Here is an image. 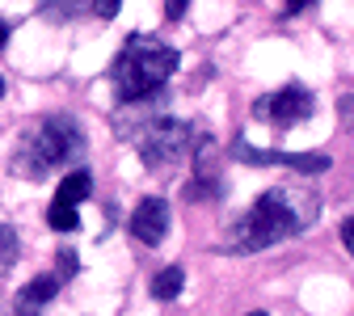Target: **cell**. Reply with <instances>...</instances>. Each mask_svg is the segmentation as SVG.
Wrapping results in <instances>:
<instances>
[{"mask_svg":"<svg viewBox=\"0 0 354 316\" xmlns=\"http://www.w3.org/2000/svg\"><path fill=\"white\" fill-rule=\"evenodd\" d=\"M0 47H9V26H5V17H0Z\"/></svg>","mask_w":354,"mask_h":316,"instance_id":"cell-18","label":"cell"},{"mask_svg":"<svg viewBox=\"0 0 354 316\" xmlns=\"http://www.w3.org/2000/svg\"><path fill=\"white\" fill-rule=\"evenodd\" d=\"M0 97H5V80H0Z\"/></svg>","mask_w":354,"mask_h":316,"instance_id":"cell-20","label":"cell"},{"mask_svg":"<svg viewBox=\"0 0 354 316\" xmlns=\"http://www.w3.org/2000/svg\"><path fill=\"white\" fill-rule=\"evenodd\" d=\"M88 190H93V177H88V169H72L64 182H59V190H55V203L76 207L80 198H88Z\"/></svg>","mask_w":354,"mask_h":316,"instance_id":"cell-10","label":"cell"},{"mask_svg":"<svg viewBox=\"0 0 354 316\" xmlns=\"http://www.w3.org/2000/svg\"><path fill=\"white\" fill-rule=\"evenodd\" d=\"M131 236L144 245H160L169 236V203L165 198H144L131 211Z\"/></svg>","mask_w":354,"mask_h":316,"instance_id":"cell-7","label":"cell"},{"mask_svg":"<svg viewBox=\"0 0 354 316\" xmlns=\"http://www.w3.org/2000/svg\"><path fill=\"white\" fill-rule=\"evenodd\" d=\"M47 160L38 156V148H34V140H21V148H17V156H13V173L17 177H30V182H38V177H47Z\"/></svg>","mask_w":354,"mask_h":316,"instance_id":"cell-9","label":"cell"},{"mask_svg":"<svg viewBox=\"0 0 354 316\" xmlns=\"http://www.w3.org/2000/svg\"><path fill=\"white\" fill-rule=\"evenodd\" d=\"M72 275H76V253L64 249V253H59V275H55V279H72Z\"/></svg>","mask_w":354,"mask_h":316,"instance_id":"cell-14","label":"cell"},{"mask_svg":"<svg viewBox=\"0 0 354 316\" xmlns=\"http://www.w3.org/2000/svg\"><path fill=\"white\" fill-rule=\"evenodd\" d=\"M236 156L245 165H287V169H299V173H325L333 165L325 152H266V148H249L245 140H236Z\"/></svg>","mask_w":354,"mask_h":316,"instance_id":"cell-6","label":"cell"},{"mask_svg":"<svg viewBox=\"0 0 354 316\" xmlns=\"http://www.w3.org/2000/svg\"><path fill=\"white\" fill-rule=\"evenodd\" d=\"M182 283H186V275L177 266H169V270H160V275L152 279V295L156 299H177L182 295Z\"/></svg>","mask_w":354,"mask_h":316,"instance_id":"cell-11","label":"cell"},{"mask_svg":"<svg viewBox=\"0 0 354 316\" xmlns=\"http://www.w3.org/2000/svg\"><path fill=\"white\" fill-rule=\"evenodd\" d=\"M182 13H186V0H165V17L169 21H177Z\"/></svg>","mask_w":354,"mask_h":316,"instance_id":"cell-16","label":"cell"},{"mask_svg":"<svg viewBox=\"0 0 354 316\" xmlns=\"http://www.w3.org/2000/svg\"><path fill=\"white\" fill-rule=\"evenodd\" d=\"M55 291H59V279H55V275H38V279H30V283L17 291V312H21V316L42 312V308L55 299Z\"/></svg>","mask_w":354,"mask_h":316,"instance_id":"cell-8","label":"cell"},{"mask_svg":"<svg viewBox=\"0 0 354 316\" xmlns=\"http://www.w3.org/2000/svg\"><path fill=\"white\" fill-rule=\"evenodd\" d=\"M17 253H21V241H17V232L9 228V223H0V279H5L9 270H13Z\"/></svg>","mask_w":354,"mask_h":316,"instance_id":"cell-12","label":"cell"},{"mask_svg":"<svg viewBox=\"0 0 354 316\" xmlns=\"http://www.w3.org/2000/svg\"><path fill=\"white\" fill-rule=\"evenodd\" d=\"M304 5H308V0H287V13H299Z\"/></svg>","mask_w":354,"mask_h":316,"instance_id":"cell-19","label":"cell"},{"mask_svg":"<svg viewBox=\"0 0 354 316\" xmlns=\"http://www.w3.org/2000/svg\"><path fill=\"white\" fill-rule=\"evenodd\" d=\"M47 223H51L55 232H72V228H80V215H76V207H68V203H51Z\"/></svg>","mask_w":354,"mask_h":316,"instance_id":"cell-13","label":"cell"},{"mask_svg":"<svg viewBox=\"0 0 354 316\" xmlns=\"http://www.w3.org/2000/svg\"><path fill=\"white\" fill-rule=\"evenodd\" d=\"M313 219H317V198H313V190H266V194L249 207V215L236 223L241 241H236L232 249H241V253L270 249V245H279V241L304 232Z\"/></svg>","mask_w":354,"mask_h":316,"instance_id":"cell-1","label":"cell"},{"mask_svg":"<svg viewBox=\"0 0 354 316\" xmlns=\"http://www.w3.org/2000/svg\"><path fill=\"white\" fill-rule=\"evenodd\" d=\"M136 144H140V156L152 169L156 165H173V160H182L190 152V127L177 122V118H156V122H148V131Z\"/></svg>","mask_w":354,"mask_h":316,"instance_id":"cell-4","label":"cell"},{"mask_svg":"<svg viewBox=\"0 0 354 316\" xmlns=\"http://www.w3.org/2000/svg\"><path fill=\"white\" fill-rule=\"evenodd\" d=\"M249 316H266V312H249Z\"/></svg>","mask_w":354,"mask_h":316,"instance_id":"cell-21","label":"cell"},{"mask_svg":"<svg viewBox=\"0 0 354 316\" xmlns=\"http://www.w3.org/2000/svg\"><path fill=\"white\" fill-rule=\"evenodd\" d=\"M313 110H317V102H313V93H308L304 84H287V89H279V93L261 97L253 106L257 118H274L279 127H295V122H304Z\"/></svg>","mask_w":354,"mask_h":316,"instance_id":"cell-5","label":"cell"},{"mask_svg":"<svg viewBox=\"0 0 354 316\" xmlns=\"http://www.w3.org/2000/svg\"><path fill=\"white\" fill-rule=\"evenodd\" d=\"M38 156L47 165H68V160H80L84 156V131L76 127L72 114H55L38 127V135H30Z\"/></svg>","mask_w":354,"mask_h":316,"instance_id":"cell-3","label":"cell"},{"mask_svg":"<svg viewBox=\"0 0 354 316\" xmlns=\"http://www.w3.org/2000/svg\"><path fill=\"white\" fill-rule=\"evenodd\" d=\"M342 245H346V253L354 257V219H346V223H342Z\"/></svg>","mask_w":354,"mask_h":316,"instance_id":"cell-17","label":"cell"},{"mask_svg":"<svg viewBox=\"0 0 354 316\" xmlns=\"http://www.w3.org/2000/svg\"><path fill=\"white\" fill-rule=\"evenodd\" d=\"M118 5H122V0H93V13H97L102 21H110V17L118 13Z\"/></svg>","mask_w":354,"mask_h":316,"instance_id":"cell-15","label":"cell"},{"mask_svg":"<svg viewBox=\"0 0 354 316\" xmlns=\"http://www.w3.org/2000/svg\"><path fill=\"white\" fill-rule=\"evenodd\" d=\"M177 72V51L165 42H144L131 38V47L118 55L114 64V80H118V97L122 102H144Z\"/></svg>","mask_w":354,"mask_h":316,"instance_id":"cell-2","label":"cell"}]
</instances>
